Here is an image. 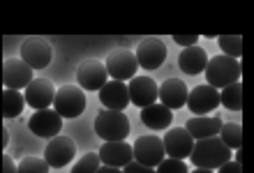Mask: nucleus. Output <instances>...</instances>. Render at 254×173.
I'll list each match as a JSON object with an SVG mask.
<instances>
[{"mask_svg": "<svg viewBox=\"0 0 254 173\" xmlns=\"http://www.w3.org/2000/svg\"><path fill=\"white\" fill-rule=\"evenodd\" d=\"M231 157H234V150H229L217 136L194 141L192 153H190V162H192L194 167L196 169H208V171L220 169L222 164L231 162Z\"/></svg>", "mask_w": 254, "mask_h": 173, "instance_id": "f257e3e1", "label": "nucleus"}, {"mask_svg": "<svg viewBox=\"0 0 254 173\" xmlns=\"http://www.w3.org/2000/svg\"><path fill=\"white\" fill-rule=\"evenodd\" d=\"M203 72H206L208 86H213L215 90H222V88L231 86V83H236V81L241 79V60L220 54L208 60Z\"/></svg>", "mask_w": 254, "mask_h": 173, "instance_id": "f03ea898", "label": "nucleus"}, {"mask_svg": "<svg viewBox=\"0 0 254 173\" xmlns=\"http://www.w3.org/2000/svg\"><path fill=\"white\" fill-rule=\"evenodd\" d=\"M95 134L104 141H125L129 136V118L123 111H100L95 115Z\"/></svg>", "mask_w": 254, "mask_h": 173, "instance_id": "7ed1b4c3", "label": "nucleus"}, {"mask_svg": "<svg viewBox=\"0 0 254 173\" xmlns=\"http://www.w3.org/2000/svg\"><path fill=\"white\" fill-rule=\"evenodd\" d=\"M51 107L61 118H79L86 111V95L76 86H63L56 90Z\"/></svg>", "mask_w": 254, "mask_h": 173, "instance_id": "20e7f679", "label": "nucleus"}, {"mask_svg": "<svg viewBox=\"0 0 254 173\" xmlns=\"http://www.w3.org/2000/svg\"><path fill=\"white\" fill-rule=\"evenodd\" d=\"M104 69L114 81H129L136 76V58H134L132 51L127 49H118L114 54H109V58L104 60Z\"/></svg>", "mask_w": 254, "mask_h": 173, "instance_id": "39448f33", "label": "nucleus"}, {"mask_svg": "<svg viewBox=\"0 0 254 173\" xmlns=\"http://www.w3.org/2000/svg\"><path fill=\"white\" fill-rule=\"evenodd\" d=\"M132 160L143 167L155 169L164 160V146L160 136H139L132 146Z\"/></svg>", "mask_w": 254, "mask_h": 173, "instance_id": "423d86ee", "label": "nucleus"}, {"mask_svg": "<svg viewBox=\"0 0 254 173\" xmlns=\"http://www.w3.org/2000/svg\"><path fill=\"white\" fill-rule=\"evenodd\" d=\"M21 60L30 69H44L51 62V44L44 37H26L21 44Z\"/></svg>", "mask_w": 254, "mask_h": 173, "instance_id": "0eeeda50", "label": "nucleus"}, {"mask_svg": "<svg viewBox=\"0 0 254 173\" xmlns=\"http://www.w3.org/2000/svg\"><path fill=\"white\" fill-rule=\"evenodd\" d=\"M134 58H136V65L148 69V72H150V69H157V67H162V62L167 60V44H164L160 37H146V40L139 44Z\"/></svg>", "mask_w": 254, "mask_h": 173, "instance_id": "6e6552de", "label": "nucleus"}, {"mask_svg": "<svg viewBox=\"0 0 254 173\" xmlns=\"http://www.w3.org/2000/svg\"><path fill=\"white\" fill-rule=\"evenodd\" d=\"M28 129L40 136V139H54L58 136L63 129V118L56 114L54 109H42V111H35L28 120Z\"/></svg>", "mask_w": 254, "mask_h": 173, "instance_id": "1a4fd4ad", "label": "nucleus"}, {"mask_svg": "<svg viewBox=\"0 0 254 173\" xmlns=\"http://www.w3.org/2000/svg\"><path fill=\"white\" fill-rule=\"evenodd\" d=\"M162 146H164V155H169V157L188 160L190 153H192L194 139L185 132V127H169V132L162 139Z\"/></svg>", "mask_w": 254, "mask_h": 173, "instance_id": "9d476101", "label": "nucleus"}, {"mask_svg": "<svg viewBox=\"0 0 254 173\" xmlns=\"http://www.w3.org/2000/svg\"><path fill=\"white\" fill-rule=\"evenodd\" d=\"M33 81V69L21 58H9L2 62V86L7 90H19L26 88Z\"/></svg>", "mask_w": 254, "mask_h": 173, "instance_id": "9b49d317", "label": "nucleus"}, {"mask_svg": "<svg viewBox=\"0 0 254 173\" xmlns=\"http://www.w3.org/2000/svg\"><path fill=\"white\" fill-rule=\"evenodd\" d=\"M74 155H76L74 141L58 134V136H54V139L49 141L47 150H44V162H47L49 167H54V169H63V167H67V164L74 160Z\"/></svg>", "mask_w": 254, "mask_h": 173, "instance_id": "f8f14e48", "label": "nucleus"}, {"mask_svg": "<svg viewBox=\"0 0 254 173\" xmlns=\"http://www.w3.org/2000/svg\"><path fill=\"white\" fill-rule=\"evenodd\" d=\"M190 107V111L196 115H206L210 111L220 107V90H215L213 86H196L194 90L188 93V102H185Z\"/></svg>", "mask_w": 254, "mask_h": 173, "instance_id": "ddd939ff", "label": "nucleus"}, {"mask_svg": "<svg viewBox=\"0 0 254 173\" xmlns=\"http://www.w3.org/2000/svg\"><path fill=\"white\" fill-rule=\"evenodd\" d=\"M23 100H26L28 107H33L35 111H42V109H49L54 104V95H56V88L51 81L47 79H33L23 88Z\"/></svg>", "mask_w": 254, "mask_h": 173, "instance_id": "4468645a", "label": "nucleus"}, {"mask_svg": "<svg viewBox=\"0 0 254 173\" xmlns=\"http://www.w3.org/2000/svg\"><path fill=\"white\" fill-rule=\"evenodd\" d=\"M97 157H100V164H104V167L123 169L132 162V146L127 141H104Z\"/></svg>", "mask_w": 254, "mask_h": 173, "instance_id": "2eb2a0df", "label": "nucleus"}, {"mask_svg": "<svg viewBox=\"0 0 254 173\" xmlns=\"http://www.w3.org/2000/svg\"><path fill=\"white\" fill-rule=\"evenodd\" d=\"M127 95H129V102H132V104L146 109L157 102V83H155L150 76H134V79L127 83Z\"/></svg>", "mask_w": 254, "mask_h": 173, "instance_id": "dca6fc26", "label": "nucleus"}, {"mask_svg": "<svg viewBox=\"0 0 254 173\" xmlns=\"http://www.w3.org/2000/svg\"><path fill=\"white\" fill-rule=\"evenodd\" d=\"M76 81H79L81 90H100L109 81L104 62H100V60H86V62H81L79 72H76Z\"/></svg>", "mask_w": 254, "mask_h": 173, "instance_id": "f3484780", "label": "nucleus"}, {"mask_svg": "<svg viewBox=\"0 0 254 173\" xmlns=\"http://www.w3.org/2000/svg\"><path fill=\"white\" fill-rule=\"evenodd\" d=\"M100 102L109 111H125L127 104H129L127 83H123V81H107L100 88Z\"/></svg>", "mask_w": 254, "mask_h": 173, "instance_id": "a211bd4d", "label": "nucleus"}, {"mask_svg": "<svg viewBox=\"0 0 254 173\" xmlns=\"http://www.w3.org/2000/svg\"><path fill=\"white\" fill-rule=\"evenodd\" d=\"M157 100H162V104L167 109H181L188 102V86L178 79H167L162 86H157Z\"/></svg>", "mask_w": 254, "mask_h": 173, "instance_id": "6ab92c4d", "label": "nucleus"}, {"mask_svg": "<svg viewBox=\"0 0 254 173\" xmlns=\"http://www.w3.org/2000/svg\"><path fill=\"white\" fill-rule=\"evenodd\" d=\"M141 122L148 127V129H155V132H160V129H169L171 122H174V111L167 109L164 104H150V107L141 109Z\"/></svg>", "mask_w": 254, "mask_h": 173, "instance_id": "aec40b11", "label": "nucleus"}, {"mask_svg": "<svg viewBox=\"0 0 254 173\" xmlns=\"http://www.w3.org/2000/svg\"><path fill=\"white\" fill-rule=\"evenodd\" d=\"M208 65V56L201 47H188L183 49L181 56H178V67H181L185 74L194 76V74H201Z\"/></svg>", "mask_w": 254, "mask_h": 173, "instance_id": "412c9836", "label": "nucleus"}, {"mask_svg": "<svg viewBox=\"0 0 254 173\" xmlns=\"http://www.w3.org/2000/svg\"><path fill=\"white\" fill-rule=\"evenodd\" d=\"M222 125H224V122H222L220 118H192V120H188L185 132H188L194 141L210 139V136H217V134H220Z\"/></svg>", "mask_w": 254, "mask_h": 173, "instance_id": "4be33fe9", "label": "nucleus"}, {"mask_svg": "<svg viewBox=\"0 0 254 173\" xmlns=\"http://www.w3.org/2000/svg\"><path fill=\"white\" fill-rule=\"evenodd\" d=\"M26 107V100L19 90H2L0 95V114L2 118H16Z\"/></svg>", "mask_w": 254, "mask_h": 173, "instance_id": "5701e85b", "label": "nucleus"}, {"mask_svg": "<svg viewBox=\"0 0 254 173\" xmlns=\"http://www.w3.org/2000/svg\"><path fill=\"white\" fill-rule=\"evenodd\" d=\"M220 104L229 109V111H241L243 109V83L236 81L231 86L220 90Z\"/></svg>", "mask_w": 254, "mask_h": 173, "instance_id": "b1692460", "label": "nucleus"}, {"mask_svg": "<svg viewBox=\"0 0 254 173\" xmlns=\"http://www.w3.org/2000/svg\"><path fill=\"white\" fill-rule=\"evenodd\" d=\"M217 139H220L229 150H241V146H243V127L236 125V122H227V125H222Z\"/></svg>", "mask_w": 254, "mask_h": 173, "instance_id": "393cba45", "label": "nucleus"}, {"mask_svg": "<svg viewBox=\"0 0 254 173\" xmlns=\"http://www.w3.org/2000/svg\"><path fill=\"white\" fill-rule=\"evenodd\" d=\"M217 44H220V49L224 51L222 56H229V58H241L243 54V37L241 35H222V37H217Z\"/></svg>", "mask_w": 254, "mask_h": 173, "instance_id": "a878e982", "label": "nucleus"}, {"mask_svg": "<svg viewBox=\"0 0 254 173\" xmlns=\"http://www.w3.org/2000/svg\"><path fill=\"white\" fill-rule=\"evenodd\" d=\"M49 164L42 157H23L16 167V173H49Z\"/></svg>", "mask_w": 254, "mask_h": 173, "instance_id": "bb28decb", "label": "nucleus"}, {"mask_svg": "<svg viewBox=\"0 0 254 173\" xmlns=\"http://www.w3.org/2000/svg\"><path fill=\"white\" fill-rule=\"evenodd\" d=\"M100 157H97V153H88L83 155L76 164L72 167V173H97V169H100Z\"/></svg>", "mask_w": 254, "mask_h": 173, "instance_id": "cd10ccee", "label": "nucleus"}, {"mask_svg": "<svg viewBox=\"0 0 254 173\" xmlns=\"http://www.w3.org/2000/svg\"><path fill=\"white\" fill-rule=\"evenodd\" d=\"M155 173H190L188 171V164H185V160H174V157H164V160L157 164V169H155Z\"/></svg>", "mask_w": 254, "mask_h": 173, "instance_id": "c85d7f7f", "label": "nucleus"}, {"mask_svg": "<svg viewBox=\"0 0 254 173\" xmlns=\"http://www.w3.org/2000/svg\"><path fill=\"white\" fill-rule=\"evenodd\" d=\"M123 173H155V169L150 167H143V164H139V162H129L127 167H123Z\"/></svg>", "mask_w": 254, "mask_h": 173, "instance_id": "c756f323", "label": "nucleus"}, {"mask_svg": "<svg viewBox=\"0 0 254 173\" xmlns=\"http://www.w3.org/2000/svg\"><path fill=\"white\" fill-rule=\"evenodd\" d=\"M0 173H16V164L9 155H0Z\"/></svg>", "mask_w": 254, "mask_h": 173, "instance_id": "7c9ffc66", "label": "nucleus"}, {"mask_svg": "<svg viewBox=\"0 0 254 173\" xmlns=\"http://www.w3.org/2000/svg\"><path fill=\"white\" fill-rule=\"evenodd\" d=\"M196 40H199V37H196V35H174V42L176 44H181V47H194V44H196Z\"/></svg>", "mask_w": 254, "mask_h": 173, "instance_id": "2f4dec72", "label": "nucleus"}, {"mask_svg": "<svg viewBox=\"0 0 254 173\" xmlns=\"http://www.w3.org/2000/svg\"><path fill=\"white\" fill-rule=\"evenodd\" d=\"M217 173H243V167L241 162H227V164H222L220 169H217Z\"/></svg>", "mask_w": 254, "mask_h": 173, "instance_id": "473e14b6", "label": "nucleus"}, {"mask_svg": "<svg viewBox=\"0 0 254 173\" xmlns=\"http://www.w3.org/2000/svg\"><path fill=\"white\" fill-rule=\"evenodd\" d=\"M97 173H123V169H114V167H104L102 164L100 169H97Z\"/></svg>", "mask_w": 254, "mask_h": 173, "instance_id": "72a5a7b5", "label": "nucleus"}, {"mask_svg": "<svg viewBox=\"0 0 254 173\" xmlns=\"http://www.w3.org/2000/svg\"><path fill=\"white\" fill-rule=\"evenodd\" d=\"M190 173H213V171H208V169H194V171H190Z\"/></svg>", "mask_w": 254, "mask_h": 173, "instance_id": "f704fd0d", "label": "nucleus"}]
</instances>
